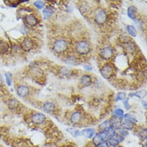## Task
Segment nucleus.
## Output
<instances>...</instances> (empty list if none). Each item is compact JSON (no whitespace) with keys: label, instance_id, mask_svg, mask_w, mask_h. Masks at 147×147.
Here are the masks:
<instances>
[{"label":"nucleus","instance_id":"c85d7f7f","mask_svg":"<svg viewBox=\"0 0 147 147\" xmlns=\"http://www.w3.org/2000/svg\"><path fill=\"white\" fill-rule=\"evenodd\" d=\"M105 132L107 133L108 136H109V138H113V137H115L116 134H117V133H116V129H114L112 127V126H110V127Z\"/></svg>","mask_w":147,"mask_h":147},{"label":"nucleus","instance_id":"2eb2a0df","mask_svg":"<svg viewBox=\"0 0 147 147\" xmlns=\"http://www.w3.org/2000/svg\"><path fill=\"white\" fill-rule=\"evenodd\" d=\"M134 124L131 122L130 121H128V120H121V128L125 129V130H132L134 129Z\"/></svg>","mask_w":147,"mask_h":147},{"label":"nucleus","instance_id":"7ed1b4c3","mask_svg":"<svg viewBox=\"0 0 147 147\" xmlns=\"http://www.w3.org/2000/svg\"><path fill=\"white\" fill-rule=\"evenodd\" d=\"M114 56V49L110 46H106L100 51V56L105 60H109Z\"/></svg>","mask_w":147,"mask_h":147},{"label":"nucleus","instance_id":"6e6552de","mask_svg":"<svg viewBox=\"0 0 147 147\" xmlns=\"http://www.w3.org/2000/svg\"><path fill=\"white\" fill-rule=\"evenodd\" d=\"M24 20L25 24H27L28 27H36V25L38 24V23H39L37 18L34 15H32V14H29V15L25 16Z\"/></svg>","mask_w":147,"mask_h":147},{"label":"nucleus","instance_id":"1a4fd4ad","mask_svg":"<svg viewBox=\"0 0 147 147\" xmlns=\"http://www.w3.org/2000/svg\"><path fill=\"white\" fill-rule=\"evenodd\" d=\"M69 121L74 125H79L81 122V121H82V114H81V113L80 112H73L71 114V116H70Z\"/></svg>","mask_w":147,"mask_h":147},{"label":"nucleus","instance_id":"ddd939ff","mask_svg":"<svg viewBox=\"0 0 147 147\" xmlns=\"http://www.w3.org/2000/svg\"><path fill=\"white\" fill-rule=\"evenodd\" d=\"M81 134L84 136L85 138H92V137L95 135V129H92V128H87V129H84L81 131Z\"/></svg>","mask_w":147,"mask_h":147},{"label":"nucleus","instance_id":"f3484780","mask_svg":"<svg viewBox=\"0 0 147 147\" xmlns=\"http://www.w3.org/2000/svg\"><path fill=\"white\" fill-rule=\"evenodd\" d=\"M10 46L7 42L4 40H0V54H5L9 51Z\"/></svg>","mask_w":147,"mask_h":147},{"label":"nucleus","instance_id":"412c9836","mask_svg":"<svg viewBox=\"0 0 147 147\" xmlns=\"http://www.w3.org/2000/svg\"><path fill=\"white\" fill-rule=\"evenodd\" d=\"M124 115H125V113H124L123 109H116L115 110L113 111V117H116V118H118V119L121 120H123L124 118Z\"/></svg>","mask_w":147,"mask_h":147},{"label":"nucleus","instance_id":"423d86ee","mask_svg":"<svg viewBox=\"0 0 147 147\" xmlns=\"http://www.w3.org/2000/svg\"><path fill=\"white\" fill-rule=\"evenodd\" d=\"M34 48V42L29 37H25L22 43H21V48L25 52H30Z\"/></svg>","mask_w":147,"mask_h":147},{"label":"nucleus","instance_id":"cd10ccee","mask_svg":"<svg viewBox=\"0 0 147 147\" xmlns=\"http://www.w3.org/2000/svg\"><path fill=\"white\" fill-rule=\"evenodd\" d=\"M34 6H35L37 9H39V10H42V9H44V7H45V3H44V1H40V0L35 1V2H34Z\"/></svg>","mask_w":147,"mask_h":147},{"label":"nucleus","instance_id":"c756f323","mask_svg":"<svg viewBox=\"0 0 147 147\" xmlns=\"http://www.w3.org/2000/svg\"><path fill=\"white\" fill-rule=\"evenodd\" d=\"M126 98V93L125 92H118L117 94V96H116V100H124Z\"/></svg>","mask_w":147,"mask_h":147},{"label":"nucleus","instance_id":"c9c22d12","mask_svg":"<svg viewBox=\"0 0 147 147\" xmlns=\"http://www.w3.org/2000/svg\"><path fill=\"white\" fill-rule=\"evenodd\" d=\"M99 147H110V146H109V144H108L107 142H103L100 145Z\"/></svg>","mask_w":147,"mask_h":147},{"label":"nucleus","instance_id":"e433bc0d","mask_svg":"<svg viewBox=\"0 0 147 147\" xmlns=\"http://www.w3.org/2000/svg\"><path fill=\"white\" fill-rule=\"evenodd\" d=\"M4 84V80L3 78V76L0 75V87H2V86H3Z\"/></svg>","mask_w":147,"mask_h":147},{"label":"nucleus","instance_id":"f257e3e1","mask_svg":"<svg viewBox=\"0 0 147 147\" xmlns=\"http://www.w3.org/2000/svg\"><path fill=\"white\" fill-rule=\"evenodd\" d=\"M76 52H77V54H79L80 56H85L88 55L90 50H91V46L89 43L86 40H81L77 42V44H76Z\"/></svg>","mask_w":147,"mask_h":147},{"label":"nucleus","instance_id":"0eeeda50","mask_svg":"<svg viewBox=\"0 0 147 147\" xmlns=\"http://www.w3.org/2000/svg\"><path fill=\"white\" fill-rule=\"evenodd\" d=\"M31 120H32L33 124L37 125H42V124H44L45 122L46 116L44 115V113H35V114L32 115V117H31Z\"/></svg>","mask_w":147,"mask_h":147},{"label":"nucleus","instance_id":"f8f14e48","mask_svg":"<svg viewBox=\"0 0 147 147\" xmlns=\"http://www.w3.org/2000/svg\"><path fill=\"white\" fill-rule=\"evenodd\" d=\"M55 109H56L55 104L50 102V101L44 103V105H43V110L46 113H52V112L55 111Z\"/></svg>","mask_w":147,"mask_h":147},{"label":"nucleus","instance_id":"9d476101","mask_svg":"<svg viewBox=\"0 0 147 147\" xmlns=\"http://www.w3.org/2000/svg\"><path fill=\"white\" fill-rule=\"evenodd\" d=\"M16 92L20 97H26L30 94V88L26 85H20L16 89Z\"/></svg>","mask_w":147,"mask_h":147},{"label":"nucleus","instance_id":"20e7f679","mask_svg":"<svg viewBox=\"0 0 147 147\" xmlns=\"http://www.w3.org/2000/svg\"><path fill=\"white\" fill-rule=\"evenodd\" d=\"M100 74L103 76L105 79L109 80L111 78L113 73H114V70H113V67L111 64H105L104 65L102 68H100Z\"/></svg>","mask_w":147,"mask_h":147},{"label":"nucleus","instance_id":"6ab92c4d","mask_svg":"<svg viewBox=\"0 0 147 147\" xmlns=\"http://www.w3.org/2000/svg\"><path fill=\"white\" fill-rule=\"evenodd\" d=\"M110 126H111V125H110V120H106V121H103L101 124H100L99 127L98 128H99L100 132H105L106 131Z\"/></svg>","mask_w":147,"mask_h":147},{"label":"nucleus","instance_id":"9b49d317","mask_svg":"<svg viewBox=\"0 0 147 147\" xmlns=\"http://www.w3.org/2000/svg\"><path fill=\"white\" fill-rule=\"evenodd\" d=\"M138 15V9L134 6H130L127 9V16L131 20H136Z\"/></svg>","mask_w":147,"mask_h":147},{"label":"nucleus","instance_id":"bb28decb","mask_svg":"<svg viewBox=\"0 0 147 147\" xmlns=\"http://www.w3.org/2000/svg\"><path fill=\"white\" fill-rule=\"evenodd\" d=\"M66 63L71 65H76L78 64V60L76 58L75 56H68L66 59Z\"/></svg>","mask_w":147,"mask_h":147},{"label":"nucleus","instance_id":"aec40b11","mask_svg":"<svg viewBox=\"0 0 147 147\" xmlns=\"http://www.w3.org/2000/svg\"><path fill=\"white\" fill-rule=\"evenodd\" d=\"M103 142V140L101 139L100 136L99 135V134H96L95 135L92 137V143L94 145L95 147H99L100 144Z\"/></svg>","mask_w":147,"mask_h":147},{"label":"nucleus","instance_id":"72a5a7b5","mask_svg":"<svg viewBox=\"0 0 147 147\" xmlns=\"http://www.w3.org/2000/svg\"><path fill=\"white\" fill-rule=\"evenodd\" d=\"M129 98H125V99L124 100V107L125 108V109H127V110L131 109V105L129 103Z\"/></svg>","mask_w":147,"mask_h":147},{"label":"nucleus","instance_id":"f03ea898","mask_svg":"<svg viewBox=\"0 0 147 147\" xmlns=\"http://www.w3.org/2000/svg\"><path fill=\"white\" fill-rule=\"evenodd\" d=\"M68 48V42L64 39H60V40H56L53 44L52 48L53 51L57 53V54H61L64 53Z\"/></svg>","mask_w":147,"mask_h":147},{"label":"nucleus","instance_id":"58836bf2","mask_svg":"<svg viewBox=\"0 0 147 147\" xmlns=\"http://www.w3.org/2000/svg\"><path fill=\"white\" fill-rule=\"evenodd\" d=\"M142 105H143V108L145 109H146V101H144L142 100Z\"/></svg>","mask_w":147,"mask_h":147},{"label":"nucleus","instance_id":"393cba45","mask_svg":"<svg viewBox=\"0 0 147 147\" xmlns=\"http://www.w3.org/2000/svg\"><path fill=\"white\" fill-rule=\"evenodd\" d=\"M67 131H68L69 134H71L72 136H73L74 138H78L79 136L81 135V132L79 131V130L76 129H74V128H68V129H67Z\"/></svg>","mask_w":147,"mask_h":147},{"label":"nucleus","instance_id":"4be33fe9","mask_svg":"<svg viewBox=\"0 0 147 147\" xmlns=\"http://www.w3.org/2000/svg\"><path fill=\"white\" fill-rule=\"evenodd\" d=\"M7 105L8 107L10 108L11 109H16L18 108L20 103H19V101L16 99H15V98H11V99L9 100Z\"/></svg>","mask_w":147,"mask_h":147},{"label":"nucleus","instance_id":"a211bd4d","mask_svg":"<svg viewBox=\"0 0 147 147\" xmlns=\"http://www.w3.org/2000/svg\"><path fill=\"white\" fill-rule=\"evenodd\" d=\"M53 8L51 7H47L43 10V15H44V18L45 20H48V18H50L51 16L53 15Z\"/></svg>","mask_w":147,"mask_h":147},{"label":"nucleus","instance_id":"5701e85b","mask_svg":"<svg viewBox=\"0 0 147 147\" xmlns=\"http://www.w3.org/2000/svg\"><path fill=\"white\" fill-rule=\"evenodd\" d=\"M108 144H109V146L110 147H117L119 146L120 142H118V140L115 137H113V138H109L107 141Z\"/></svg>","mask_w":147,"mask_h":147},{"label":"nucleus","instance_id":"dca6fc26","mask_svg":"<svg viewBox=\"0 0 147 147\" xmlns=\"http://www.w3.org/2000/svg\"><path fill=\"white\" fill-rule=\"evenodd\" d=\"M110 125L114 129L119 130V129H121V120L113 117V119L110 120Z\"/></svg>","mask_w":147,"mask_h":147},{"label":"nucleus","instance_id":"4468645a","mask_svg":"<svg viewBox=\"0 0 147 147\" xmlns=\"http://www.w3.org/2000/svg\"><path fill=\"white\" fill-rule=\"evenodd\" d=\"M80 84L84 87H88L92 84V78L89 75H83L80 77Z\"/></svg>","mask_w":147,"mask_h":147},{"label":"nucleus","instance_id":"f704fd0d","mask_svg":"<svg viewBox=\"0 0 147 147\" xmlns=\"http://www.w3.org/2000/svg\"><path fill=\"white\" fill-rule=\"evenodd\" d=\"M140 135L143 139H146V129H142L140 131Z\"/></svg>","mask_w":147,"mask_h":147},{"label":"nucleus","instance_id":"a878e982","mask_svg":"<svg viewBox=\"0 0 147 147\" xmlns=\"http://www.w3.org/2000/svg\"><path fill=\"white\" fill-rule=\"evenodd\" d=\"M129 96H135L138 97V98L142 99V98H144V97L146 96V92L145 91V90H141V91L136 92H134V93H130Z\"/></svg>","mask_w":147,"mask_h":147},{"label":"nucleus","instance_id":"473e14b6","mask_svg":"<svg viewBox=\"0 0 147 147\" xmlns=\"http://www.w3.org/2000/svg\"><path fill=\"white\" fill-rule=\"evenodd\" d=\"M5 76H6V81H7L8 86H11V75L10 73H6Z\"/></svg>","mask_w":147,"mask_h":147},{"label":"nucleus","instance_id":"7c9ffc66","mask_svg":"<svg viewBox=\"0 0 147 147\" xmlns=\"http://www.w3.org/2000/svg\"><path fill=\"white\" fill-rule=\"evenodd\" d=\"M98 134H99V135L100 136L101 139L103 140V142H107L108 139L109 138V137L108 136L107 133H106L105 131V132H99Z\"/></svg>","mask_w":147,"mask_h":147},{"label":"nucleus","instance_id":"b1692460","mask_svg":"<svg viewBox=\"0 0 147 147\" xmlns=\"http://www.w3.org/2000/svg\"><path fill=\"white\" fill-rule=\"evenodd\" d=\"M126 30H127L129 35H130L133 37H136L137 36V30L134 26L133 25H127L126 26Z\"/></svg>","mask_w":147,"mask_h":147},{"label":"nucleus","instance_id":"ea45409f","mask_svg":"<svg viewBox=\"0 0 147 147\" xmlns=\"http://www.w3.org/2000/svg\"><path fill=\"white\" fill-rule=\"evenodd\" d=\"M26 147H28V146H26Z\"/></svg>","mask_w":147,"mask_h":147},{"label":"nucleus","instance_id":"4c0bfd02","mask_svg":"<svg viewBox=\"0 0 147 147\" xmlns=\"http://www.w3.org/2000/svg\"><path fill=\"white\" fill-rule=\"evenodd\" d=\"M84 68H85V70H87V71H91L92 68L91 67V65H85L84 66Z\"/></svg>","mask_w":147,"mask_h":147},{"label":"nucleus","instance_id":"39448f33","mask_svg":"<svg viewBox=\"0 0 147 147\" xmlns=\"http://www.w3.org/2000/svg\"><path fill=\"white\" fill-rule=\"evenodd\" d=\"M108 19L107 12L104 10H100L99 11L96 13L95 16H94V21L96 24H99V25H102V24H105Z\"/></svg>","mask_w":147,"mask_h":147},{"label":"nucleus","instance_id":"2f4dec72","mask_svg":"<svg viewBox=\"0 0 147 147\" xmlns=\"http://www.w3.org/2000/svg\"><path fill=\"white\" fill-rule=\"evenodd\" d=\"M117 134L120 136H121V137H123V138H125V137H127V136L129 135V132L121 128V129L118 130V134Z\"/></svg>","mask_w":147,"mask_h":147}]
</instances>
